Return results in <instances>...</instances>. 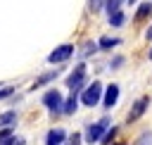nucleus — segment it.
<instances>
[{"label":"nucleus","instance_id":"1","mask_svg":"<svg viewBox=\"0 0 152 145\" xmlns=\"http://www.w3.org/2000/svg\"><path fill=\"white\" fill-rule=\"evenodd\" d=\"M100 97H102V83H97V81H93L90 86H86V90L81 93V102H83V105H88V107L97 105V102H100Z\"/></svg>","mask_w":152,"mask_h":145},{"label":"nucleus","instance_id":"2","mask_svg":"<svg viewBox=\"0 0 152 145\" xmlns=\"http://www.w3.org/2000/svg\"><path fill=\"white\" fill-rule=\"evenodd\" d=\"M71 55H74V45H71V43H64V45L55 48V50L48 55V62H50V64H59V62H66Z\"/></svg>","mask_w":152,"mask_h":145},{"label":"nucleus","instance_id":"3","mask_svg":"<svg viewBox=\"0 0 152 145\" xmlns=\"http://www.w3.org/2000/svg\"><path fill=\"white\" fill-rule=\"evenodd\" d=\"M62 93L57 90V88H52V90H48L45 95H43V105L50 109V112H62Z\"/></svg>","mask_w":152,"mask_h":145},{"label":"nucleus","instance_id":"4","mask_svg":"<svg viewBox=\"0 0 152 145\" xmlns=\"http://www.w3.org/2000/svg\"><path fill=\"white\" fill-rule=\"evenodd\" d=\"M86 83V67L83 64H78V67H74V71L69 74V78H66V86L71 88V90H76L78 93V88Z\"/></svg>","mask_w":152,"mask_h":145},{"label":"nucleus","instance_id":"5","mask_svg":"<svg viewBox=\"0 0 152 145\" xmlns=\"http://www.w3.org/2000/svg\"><path fill=\"white\" fill-rule=\"evenodd\" d=\"M107 119H100L97 124H90L88 128H86V140L88 143H95V140H100L102 138V133H104V128H107Z\"/></svg>","mask_w":152,"mask_h":145},{"label":"nucleus","instance_id":"6","mask_svg":"<svg viewBox=\"0 0 152 145\" xmlns=\"http://www.w3.org/2000/svg\"><path fill=\"white\" fill-rule=\"evenodd\" d=\"M116 100H119V86L112 83V86H107V90H104V107L112 109V107L116 105Z\"/></svg>","mask_w":152,"mask_h":145},{"label":"nucleus","instance_id":"7","mask_svg":"<svg viewBox=\"0 0 152 145\" xmlns=\"http://www.w3.org/2000/svg\"><path fill=\"white\" fill-rule=\"evenodd\" d=\"M64 138H66V133L62 128H50L48 135H45V143L48 145H59V143H64Z\"/></svg>","mask_w":152,"mask_h":145},{"label":"nucleus","instance_id":"8","mask_svg":"<svg viewBox=\"0 0 152 145\" xmlns=\"http://www.w3.org/2000/svg\"><path fill=\"white\" fill-rule=\"evenodd\" d=\"M147 105H150V102H147V97H140V100L135 102L133 112H128V121H135V119H138V116H140V114L147 109Z\"/></svg>","mask_w":152,"mask_h":145},{"label":"nucleus","instance_id":"9","mask_svg":"<svg viewBox=\"0 0 152 145\" xmlns=\"http://www.w3.org/2000/svg\"><path fill=\"white\" fill-rule=\"evenodd\" d=\"M59 71H62V69H52V71H45L43 76H38V78H36V83H33V88H40V86H45V83H50L52 78H57V76H59Z\"/></svg>","mask_w":152,"mask_h":145},{"label":"nucleus","instance_id":"10","mask_svg":"<svg viewBox=\"0 0 152 145\" xmlns=\"http://www.w3.org/2000/svg\"><path fill=\"white\" fill-rule=\"evenodd\" d=\"M0 143H24V140L21 138H14L12 126H2L0 128Z\"/></svg>","mask_w":152,"mask_h":145},{"label":"nucleus","instance_id":"11","mask_svg":"<svg viewBox=\"0 0 152 145\" xmlns=\"http://www.w3.org/2000/svg\"><path fill=\"white\" fill-rule=\"evenodd\" d=\"M76 107H78V97H76V90H71V97H69L66 102H62V112L74 114V112H76Z\"/></svg>","mask_w":152,"mask_h":145},{"label":"nucleus","instance_id":"12","mask_svg":"<svg viewBox=\"0 0 152 145\" xmlns=\"http://www.w3.org/2000/svg\"><path fill=\"white\" fill-rule=\"evenodd\" d=\"M12 124H17V112H14V109L2 112V114H0V128H2V126H12Z\"/></svg>","mask_w":152,"mask_h":145},{"label":"nucleus","instance_id":"13","mask_svg":"<svg viewBox=\"0 0 152 145\" xmlns=\"http://www.w3.org/2000/svg\"><path fill=\"white\" fill-rule=\"evenodd\" d=\"M119 43H121L119 38H112V36H102L97 45H100L102 50H112V48H114V45H119Z\"/></svg>","mask_w":152,"mask_h":145},{"label":"nucleus","instance_id":"14","mask_svg":"<svg viewBox=\"0 0 152 145\" xmlns=\"http://www.w3.org/2000/svg\"><path fill=\"white\" fill-rule=\"evenodd\" d=\"M109 24H112V26H121V24H124V12H119V10L109 12Z\"/></svg>","mask_w":152,"mask_h":145},{"label":"nucleus","instance_id":"15","mask_svg":"<svg viewBox=\"0 0 152 145\" xmlns=\"http://www.w3.org/2000/svg\"><path fill=\"white\" fill-rule=\"evenodd\" d=\"M150 14H152V5H150V2H142V5L138 7L135 19H145V17H150Z\"/></svg>","mask_w":152,"mask_h":145},{"label":"nucleus","instance_id":"16","mask_svg":"<svg viewBox=\"0 0 152 145\" xmlns=\"http://www.w3.org/2000/svg\"><path fill=\"white\" fill-rule=\"evenodd\" d=\"M102 5H104V0H90V10H93V12H97Z\"/></svg>","mask_w":152,"mask_h":145},{"label":"nucleus","instance_id":"17","mask_svg":"<svg viewBox=\"0 0 152 145\" xmlns=\"http://www.w3.org/2000/svg\"><path fill=\"white\" fill-rule=\"evenodd\" d=\"M121 62H124V57H114V62H112L109 67H112V69H119V64H121Z\"/></svg>","mask_w":152,"mask_h":145},{"label":"nucleus","instance_id":"18","mask_svg":"<svg viewBox=\"0 0 152 145\" xmlns=\"http://www.w3.org/2000/svg\"><path fill=\"white\" fill-rule=\"evenodd\" d=\"M7 95H12V88H0V100L7 97Z\"/></svg>","mask_w":152,"mask_h":145},{"label":"nucleus","instance_id":"19","mask_svg":"<svg viewBox=\"0 0 152 145\" xmlns=\"http://www.w3.org/2000/svg\"><path fill=\"white\" fill-rule=\"evenodd\" d=\"M145 36H147V38H150V40H152V26H150V29H147V33H145Z\"/></svg>","mask_w":152,"mask_h":145},{"label":"nucleus","instance_id":"20","mask_svg":"<svg viewBox=\"0 0 152 145\" xmlns=\"http://www.w3.org/2000/svg\"><path fill=\"white\" fill-rule=\"evenodd\" d=\"M128 2H131V5H133V2H135V0H128Z\"/></svg>","mask_w":152,"mask_h":145},{"label":"nucleus","instance_id":"21","mask_svg":"<svg viewBox=\"0 0 152 145\" xmlns=\"http://www.w3.org/2000/svg\"><path fill=\"white\" fill-rule=\"evenodd\" d=\"M150 57H152V50H150Z\"/></svg>","mask_w":152,"mask_h":145}]
</instances>
